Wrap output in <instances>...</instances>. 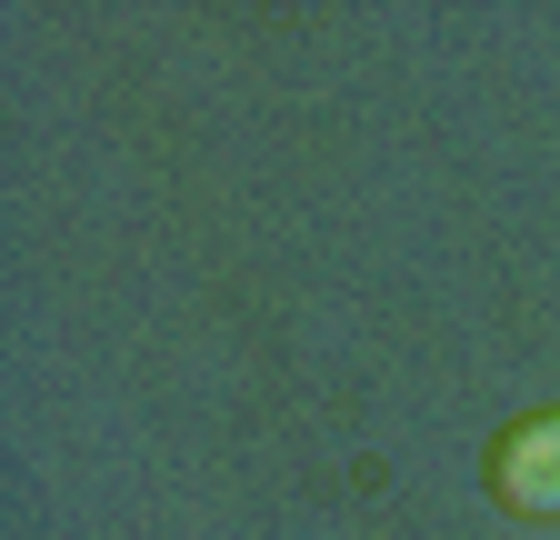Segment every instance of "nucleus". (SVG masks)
Segmentation results:
<instances>
[{
	"instance_id": "f257e3e1",
	"label": "nucleus",
	"mask_w": 560,
	"mask_h": 540,
	"mask_svg": "<svg viewBox=\"0 0 560 540\" xmlns=\"http://www.w3.org/2000/svg\"><path fill=\"white\" fill-rule=\"evenodd\" d=\"M490 501L521 520H560V411H530L490 441Z\"/></svg>"
}]
</instances>
